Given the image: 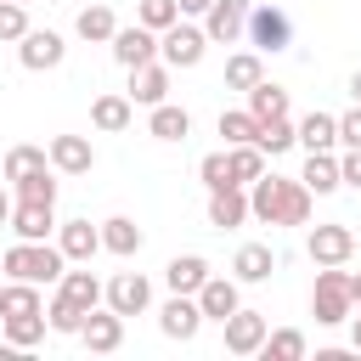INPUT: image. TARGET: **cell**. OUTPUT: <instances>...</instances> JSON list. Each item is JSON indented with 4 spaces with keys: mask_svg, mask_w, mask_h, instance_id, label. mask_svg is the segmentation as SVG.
I'll list each match as a JSON object with an SVG mask.
<instances>
[{
    "mask_svg": "<svg viewBox=\"0 0 361 361\" xmlns=\"http://www.w3.org/2000/svg\"><path fill=\"white\" fill-rule=\"evenodd\" d=\"M248 209L259 226H310V209H316V192L305 180H288V175H259L248 186Z\"/></svg>",
    "mask_w": 361,
    "mask_h": 361,
    "instance_id": "6da1fadb",
    "label": "cell"
},
{
    "mask_svg": "<svg viewBox=\"0 0 361 361\" xmlns=\"http://www.w3.org/2000/svg\"><path fill=\"white\" fill-rule=\"evenodd\" d=\"M0 271L6 276H17V282H62V271H68V254L45 237V243H28V237H17L6 254H0Z\"/></svg>",
    "mask_w": 361,
    "mask_h": 361,
    "instance_id": "7a4b0ae2",
    "label": "cell"
},
{
    "mask_svg": "<svg viewBox=\"0 0 361 361\" xmlns=\"http://www.w3.org/2000/svg\"><path fill=\"white\" fill-rule=\"evenodd\" d=\"M310 316L322 327H338L355 316V299H350V271L344 265H316V288H310Z\"/></svg>",
    "mask_w": 361,
    "mask_h": 361,
    "instance_id": "3957f363",
    "label": "cell"
},
{
    "mask_svg": "<svg viewBox=\"0 0 361 361\" xmlns=\"http://www.w3.org/2000/svg\"><path fill=\"white\" fill-rule=\"evenodd\" d=\"M203 51H209V34L197 28V23H169L164 34H158V56L169 62V68H197L203 62Z\"/></svg>",
    "mask_w": 361,
    "mask_h": 361,
    "instance_id": "277c9868",
    "label": "cell"
},
{
    "mask_svg": "<svg viewBox=\"0 0 361 361\" xmlns=\"http://www.w3.org/2000/svg\"><path fill=\"white\" fill-rule=\"evenodd\" d=\"M305 254H310L316 265H350V254H355V231H350L344 220H322V226H310Z\"/></svg>",
    "mask_w": 361,
    "mask_h": 361,
    "instance_id": "5b68a950",
    "label": "cell"
},
{
    "mask_svg": "<svg viewBox=\"0 0 361 361\" xmlns=\"http://www.w3.org/2000/svg\"><path fill=\"white\" fill-rule=\"evenodd\" d=\"M248 39H254V51L265 56H276V51H288V39H293V23H288V11L282 6H254L248 11Z\"/></svg>",
    "mask_w": 361,
    "mask_h": 361,
    "instance_id": "8992f818",
    "label": "cell"
},
{
    "mask_svg": "<svg viewBox=\"0 0 361 361\" xmlns=\"http://www.w3.org/2000/svg\"><path fill=\"white\" fill-rule=\"evenodd\" d=\"M62 56H68V39L51 34V28H28V34L17 39V62H23L28 73H51V68H62Z\"/></svg>",
    "mask_w": 361,
    "mask_h": 361,
    "instance_id": "52a82bcc",
    "label": "cell"
},
{
    "mask_svg": "<svg viewBox=\"0 0 361 361\" xmlns=\"http://www.w3.org/2000/svg\"><path fill=\"white\" fill-rule=\"evenodd\" d=\"M158 327H164V338L192 344L197 327H203V305H197V293H169V305L158 310Z\"/></svg>",
    "mask_w": 361,
    "mask_h": 361,
    "instance_id": "ba28073f",
    "label": "cell"
},
{
    "mask_svg": "<svg viewBox=\"0 0 361 361\" xmlns=\"http://www.w3.org/2000/svg\"><path fill=\"white\" fill-rule=\"evenodd\" d=\"M203 34H209V45H237L248 34V0H214L203 11Z\"/></svg>",
    "mask_w": 361,
    "mask_h": 361,
    "instance_id": "9c48e42d",
    "label": "cell"
},
{
    "mask_svg": "<svg viewBox=\"0 0 361 361\" xmlns=\"http://www.w3.org/2000/svg\"><path fill=\"white\" fill-rule=\"evenodd\" d=\"M79 344H85V350H96V355H113V350L124 344V316H118L113 305H107V310L96 305V310L85 316V327H79Z\"/></svg>",
    "mask_w": 361,
    "mask_h": 361,
    "instance_id": "30bf717a",
    "label": "cell"
},
{
    "mask_svg": "<svg viewBox=\"0 0 361 361\" xmlns=\"http://www.w3.org/2000/svg\"><path fill=\"white\" fill-rule=\"evenodd\" d=\"M220 327H226V350H231V355H259V350H265V333H271L259 310H231Z\"/></svg>",
    "mask_w": 361,
    "mask_h": 361,
    "instance_id": "8fae6325",
    "label": "cell"
},
{
    "mask_svg": "<svg viewBox=\"0 0 361 361\" xmlns=\"http://www.w3.org/2000/svg\"><path fill=\"white\" fill-rule=\"evenodd\" d=\"M135 107H158V102H169V62H141V68H130V90H124Z\"/></svg>",
    "mask_w": 361,
    "mask_h": 361,
    "instance_id": "7c38bea8",
    "label": "cell"
},
{
    "mask_svg": "<svg viewBox=\"0 0 361 361\" xmlns=\"http://www.w3.org/2000/svg\"><path fill=\"white\" fill-rule=\"evenodd\" d=\"M51 169L56 175H90L96 169V147H90V135H51Z\"/></svg>",
    "mask_w": 361,
    "mask_h": 361,
    "instance_id": "4fadbf2b",
    "label": "cell"
},
{
    "mask_svg": "<svg viewBox=\"0 0 361 361\" xmlns=\"http://www.w3.org/2000/svg\"><path fill=\"white\" fill-rule=\"evenodd\" d=\"M152 56H158V34H152L147 23H130V28L113 34V62H118V68H141V62H152Z\"/></svg>",
    "mask_w": 361,
    "mask_h": 361,
    "instance_id": "5bb4252c",
    "label": "cell"
},
{
    "mask_svg": "<svg viewBox=\"0 0 361 361\" xmlns=\"http://www.w3.org/2000/svg\"><path fill=\"white\" fill-rule=\"evenodd\" d=\"M107 305H113L118 316H141V310L152 305V282H147L141 271H118V276L107 282Z\"/></svg>",
    "mask_w": 361,
    "mask_h": 361,
    "instance_id": "9a60e30c",
    "label": "cell"
},
{
    "mask_svg": "<svg viewBox=\"0 0 361 361\" xmlns=\"http://www.w3.org/2000/svg\"><path fill=\"white\" fill-rule=\"evenodd\" d=\"M197 305H203V322H226L231 310H243V282L237 276H209L197 288Z\"/></svg>",
    "mask_w": 361,
    "mask_h": 361,
    "instance_id": "2e32d148",
    "label": "cell"
},
{
    "mask_svg": "<svg viewBox=\"0 0 361 361\" xmlns=\"http://www.w3.org/2000/svg\"><path fill=\"white\" fill-rule=\"evenodd\" d=\"M243 220H254V209H248V192H243V186H214V192H209V226H220V231H237Z\"/></svg>",
    "mask_w": 361,
    "mask_h": 361,
    "instance_id": "e0dca14e",
    "label": "cell"
},
{
    "mask_svg": "<svg viewBox=\"0 0 361 361\" xmlns=\"http://www.w3.org/2000/svg\"><path fill=\"white\" fill-rule=\"evenodd\" d=\"M11 231L17 237H28V243H45L51 231H56V203H11Z\"/></svg>",
    "mask_w": 361,
    "mask_h": 361,
    "instance_id": "ac0fdd59",
    "label": "cell"
},
{
    "mask_svg": "<svg viewBox=\"0 0 361 361\" xmlns=\"http://www.w3.org/2000/svg\"><path fill=\"white\" fill-rule=\"evenodd\" d=\"M56 248L68 254V265H85V259L102 248V226H90V220H62V226H56Z\"/></svg>",
    "mask_w": 361,
    "mask_h": 361,
    "instance_id": "d6986e66",
    "label": "cell"
},
{
    "mask_svg": "<svg viewBox=\"0 0 361 361\" xmlns=\"http://www.w3.org/2000/svg\"><path fill=\"white\" fill-rule=\"evenodd\" d=\"M209 276H214V271H209V259H203V254H175V259L164 265V282H169V293H197Z\"/></svg>",
    "mask_w": 361,
    "mask_h": 361,
    "instance_id": "ffe728a7",
    "label": "cell"
},
{
    "mask_svg": "<svg viewBox=\"0 0 361 361\" xmlns=\"http://www.w3.org/2000/svg\"><path fill=\"white\" fill-rule=\"evenodd\" d=\"M130 118H135V102H130V96H118V90H107V96H96V102H90V124H96V130H107V135L130 130Z\"/></svg>",
    "mask_w": 361,
    "mask_h": 361,
    "instance_id": "44dd1931",
    "label": "cell"
},
{
    "mask_svg": "<svg viewBox=\"0 0 361 361\" xmlns=\"http://www.w3.org/2000/svg\"><path fill=\"white\" fill-rule=\"evenodd\" d=\"M299 147H305V152H333V147H338V118L322 113V107H310V113L299 118Z\"/></svg>",
    "mask_w": 361,
    "mask_h": 361,
    "instance_id": "7402d4cb",
    "label": "cell"
},
{
    "mask_svg": "<svg viewBox=\"0 0 361 361\" xmlns=\"http://www.w3.org/2000/svg\"><path fill=\"white\" fill-rule=\"evenodd\" d=\"M141 243H147V231H141L130 214H113V220H102V248H107V254L130 259V254H141Z\"/></svg>",
    "mask_w": 361,
    "mask_h": 361,
    "instance_id": "603a6c76",
    "label": "cell"
},
{
    "mask_svg": "<svg viewBox=\"0 0 361 361\" xmlns=\"http://www.w3.org/2000/svg\"><path fill=\"white\" fill-rule=\"evenodd\" d=\"M73 34H79L85 45H113V34H118L113 6H85V11L73 17Z\"/></svg>",
    "mask_w": 361,
    "mask_h": 361,
    "instance_id": "cb8c5ba5",
    "label": "cell"
},
{
    "mask_svg": "<svg viewBox=\"0 0 361 361\" xmlns=\"http://www.w3.org/2000/svg\"><path fill=\"white\" fill-rule=\"evenodd\" d=\"M271 271H276V254L265 243H243L237 259H231V276L237 282H271Z\"/></svg>",
    "mask_w": 361,
    "mask_h": 361,
    "instance_id": "d4e9b609",
    "label": "cell"
},
{
    "mask_svg": "<svg viewBox=\"0 0 361 361\" xmlns=\"http://www.w3.org/2000/svg\"><path fill=\"white\" fill-rule=\"evenodd\" d=\"M147 130H152V141H186L192 135V113L175 107V102H158L152 118H147Z\"/></svg>",
    "mask_w": 361,
    "mask_h": 361,
    "instance_id": "484cf974",
    "label": "cell"
},
{
    "mask_svg": "<svg viewBox=\"0 0 361 361\" xmlns=\"http://www.w3.org/2000/svg\"><path fill=\"white\" fill-rule=\"evenodd\" d=\"M316 197H327V192H338L344 186V175H338V158L333 152H305V175H299Z\"/></svg>",
    "mask_w": 361,
    "mask_h": 361,
    "instance_id": "4316f807",
    "label": "cell"
},
{
    "mask_svg": "<svg viewBox=\"0 0 361 361\" xmlns=\"http://www.w3.org/2000/svg\"><path fill=\"white\" fill-rule=\"evenodd\" d=\"M0 327H6V344H17V350H34L39 338H45V310H23V316H0Z\"/></svg>",
    "mask_w": 361,
    "mask_h": 361,
    "instance_id": "83f0119b",
    "label": "cell"
},
{
    "mask_svg": "<svg viewBox=\"0 0 361 361\" xmlns=\"http://www.w3.org/2000/svg\"><path fill=\"white\" fill-rule=\"evenodd\" d=\"M265 79V62H259V51H237V56H226V90H254Z\"/></svg>",
    "mask_w": 361,
    "mask_h": 361,
    "instance_id": "f1b7e54d",
    "label": "cell"
},
{
    "mask_svg": "<svg viewBox=\"0 0 361 361\" xmlns=\"http://www.w3.org/2000/svg\"><path fill=\"white\" fill-rule=\"evenodd\" d=\"M254 141H259V152H265V158H282L288 147H299V124H293L288 113H282V118H265Z\"/></svg>",
    "mask_w": 361,
    "mask_h": 361,
    "instance_id": "f546056e",
    "label": "cell"
},
{
    "mask_svg": "<svg viewBox=\"0 0 361 361\" xmlns=\"http://www.w3.org/2000/svg\"><path fill=\"white\" fill-rule=\"evenodd\" d=\"M56 293H68L73 305H85V310H96L102 299H107V288L90 276V271H62V282H56Z\"/></svg>",
    "mask_w": 361,
    "mask_h": 361,
    "instance_id": "4dcf8cb0",
    "label": "cell"
},
{
    "mask_svg": "<svg viewBox=\"0 0 361 361\" xmlns=\"http://www.w3.org/2000/svg\"><path fill=\"white\" fill-rule=\"evenodd\" d=\"M248 113H254L259 124H265V118H282V113H288V90L271 85V79H259V85L248 90Z\"/></svg>",
    "mask_w": 361,
    "mask_h": 361,
    "instance_id": "1f68e13d",
    "label": "cell"
},
{
    "mask_svg": "<svg viewBox=\"0 0 361 361\" xmlns=\"http://www.w3.org/2000/svg\"><path fill=\"white\" fill-rule=\"evenodd\" d=\"M23 310H45V299H39V282H6L0 288V316H23Z\"/></svg>",
    "mask_w": 361,
    "mask_h": 361,
    "instance_id": "d6a6232c",
    "label": "cell"
},
{
    "mask_svg": "<svg viewBox=\"0 0 361 361\" xmlns=\"http://www.w3.org/2000/svg\"><path fill=\"white\" fill-rule=\"evenodd\" d=\"M85 305H73L68 293H51V305H45V322H51V333H73L79 338V327H85Z\"/></svg>",
    "mask_w": 361,
    "mask_h": 361,
    "instance_id": "836d02e7",
    "label": "cell"
},
{
    "mask_svg": "<svg viewBox=\"0 0 361 361\" xmlns=\"http://www.w3.org/2000/svg\"><path fill=\"white\" fill-rule=\"evenodd\" d=\"M214 130L226 135V147H243V141H254V135H259V118H254L248 107H226Z\"/></svg>",
    "mask_w": 361,
    "mask_h": 361,
    "instance_id": "e575fe53",
    "label": "cell"
},
{
    "mask_svg": "<svg viewBox=\"0 0 361 361\" xmlns=\"http://www.w3.org/2000/svg\"><path fill=\"white\" fill-rule=\"evenodd\" d=\"M231 152V175H237V186H254L259 175H265V152H259V141H243V147H226Z\"/></svg>",
    "mask_w": 361,
    "mask_h": 361,
    "instance_id": "d590c367",
    "label": "cell"
},
{
    "mask_svg": "<svg viewBox=\"0 0 361 361\" xmlns=\"http://www.w3.org/2000/svg\"><path fill=\"white\" fill-rule=\"evenodd\" d=\"M265 361H305V333L299 327H276V333H265V350H259Z\"/></svg>",
    "mask_w": 361,
    "mask_h": 361,
    "instance_id": "8d00e7d4",
    "label": "cell"
},
{
    "mask_svg": "<svg viewBox=\"0 0 361 361\" xmlns=\"http://www.w3.org/2000/svg\"><path fill=\"white\" fill-rule=\"evenodd\" d=\"M34 169H51V152L45 147H11L6 152V180H23V175H34Z\"/></svg>",
    "mask_w": 361,
    "mask_h": 361,
    "instance_id": "74e56055",
    "label": "cell"
},
{
    "mask_svg": "<svg viewBox=\"0 0 361 361\" xmlns=\"http://www.w3.org/2000/svg\"><path fill=\"white\" fill-rule=\"evenodd\" d=\"M197 180L214 192V186H237V175H231V152L220 147V152H203L197 158Z\"/></svg>",
    "mask_w": 361,
    "mask_h": 361,
    "instance_id": "f35d334b",
    "label": "cell"
},
{
    "mask_svg": "<svg viewBox=\"0 0 361 361\" xmlns=\"http://www.w3.org/2000/svg\"><path fill=\"white\" fill-rule=\"evenodd\" d=\"M11 186H17L23 203H56V169H34V175H23Z\"/></svg>",
    "mask_w": 361,
    "mask_h": 361,
    "instance_id": "ab89813d",
    "label": "cell"
},
{
    "mask_svg": "<svg viewBox=\"0 0 361 361\" xmlns=\"http://www.w3.org/2000/svg\"><path fill=\"white\" fill-rule=\"evenodd\" d=\"M135 23H147L152 34H164L169 23H180V0H141L135 6Z\"/></svg>",
    "mask_w": 361,
    "mask_h": 361,
    "instance_id": "60d3db41",
    "label": "cell"
},
{
    "mask_svg": "<svg viewBox=\"0 0 361 361\" xmlns=\"http://www.w3.org/2000/svg\"><path fill=\"white\" fill-rule=\"evenodd\" d=\"M23 34H28V6H23V0H0V39L17 45Z\"/></svg>",
    "mask_w": 361,
    "mask_h": 361,
    "instance_id": "b9f144b4",
    "label": "cell"
},
{
    "mask_svg": "<svg viewBox=\"0 0 361 361\" xmlns=\"http://www.w3.org/2000/svg\"><path fill=\"white\" fill-rule=\"evenodd\" d=\"M338 147H361V107H350L338 118Z\"/></svg>",
    "mask_w": 361,
    "mask_h": 361,
    "instance_id": "7bdbcfd3",
    "label": "cell"
},
{
    "mask_svg": "<svg viewBox=\"0 0 361 361\" xmlns=\"http://www.w3.org/2000/svg\"><path fill=\"white\" fill-rule=\"evenodd\" d=\"M338 175H344V186H355V192H361V147H344V158H338Z\"/></svg>",
    "mask_w": 361,
    "mask_h": 361,
    "instance_id": "ee69618b",
    "label": "cell"
},
{
    "mask_svg": "<svg viewBox=\"0 0 361 361\" xmlns=\"http://www.w3.org/2000/svg\"><path fill=\"white\" fill-rule=\"evenodd\" d=\"M209 6H214V0H180V17H203Z\"/></svg>",
    "mask_w": 361,
    "mask_h": 361,
    "instance_id": "f6af8a7d",
    "label": "cell"
},
{
    "mask_svg": "<svg viewBox=\"0 0 361 361\" xmlns=\"http://www.w3.org/2000/svg\"><path fill=\"white\" fill-rule=\"evenodd\" d=\"M350 350L361 355V316H350Z\"/></svg>",
    "mask_w": 361,
    "mask_h": 361,
    "instance_id": "bcb514c9",
    "label": "cell"
},
{
    "mask_svg": "<svg viewBox=\"0 0 361 361\" xmlns=\"http://www.w3.org/2000/svg\"><path fill=\"white\" fill-rule=\"evenodd\" d=\"M0 226H11V192L0 186Z\"/></svg>",
    "mask_w": 361,
    "mask_h": 361,
    "instance_id": "7dc6e473",
    "label": "cell"
},
{
    "mask_svg": "<svg viewBox=\"0 0 361 361\" xmlns=\"http://www.w3.org/2000/svg\"><path fill=\"white\" fill-rule=\"evenodd\" d=\"M350 299H355V310H361V271H350Z\"/></svg>",
    "mask_w": 361,
    "mask_h": 361,
    "instance_id": "c3c4849f",
    "label": "cell"
},
{
    "mask_svg": "<svg viewBox=\"0 0 361 361\" xmlns=\"http://www.w3.org/2000/svg\"><path fill=\"white\" fill-rule=\"evenodd\" d=\"M350 96H355V107H361V73H350Z\"/></svg>",
    "mask_w": 361,
    "mask_h": 361,
    "instance_id": "681fc988",
    "label": "cell"
},
{
    "mask_svg": "<svg viewBox=\"0 0 361 361\" xmlns=\"http://www.w3.org/2000/svg\"><path fill=\"white\" fill-rule=\"evenodd\" d=\"M23 6H34V0H23Z\"/></svg>",
    "mask_w": 361,
    "mask_h": 361,
    "instance_id": "f907efd6",
    "label": "cell"
}]
</instances>
